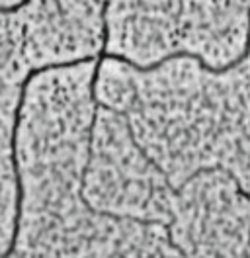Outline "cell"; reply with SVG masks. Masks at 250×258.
<instances>
[{
  "label": "cell",
  "mask_w": 250,
  "mask_h": 258,
  "mask_svg": "<svg viewBox=\"0 0 250 258\" xmlns=\"http://www.w3.org/2000/svg\"><path fill=\"white\" fill-rule=\"evenodd\" d=\"M96 61V55H86V57H77V59H69V61H55V63H47L41 67H33L26 73L24 81L20 84V94L14 108V123H12V133H10V164H12V172H14V186H16V198H14V225H12V237L8 241L6 250L0 254V258H10L16 252L18 239H20V229H22V217H24V198H26V188H24V176H22V168H20V159H18V135H20V125H22V113L26 106V96H28V88L31 81L43 73L51 71H62V69H75L80 64H88Z\"/></svg>",
  "instance_id": "obj_1"
}]
</instances>
